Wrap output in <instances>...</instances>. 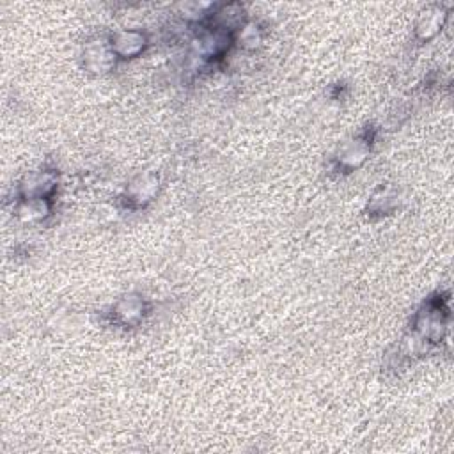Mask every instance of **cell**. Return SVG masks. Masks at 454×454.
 Returning <instances> with one entry per match:
<instances>
[{"instance_id": "cell-1", "label": "cell", "mask_w": 454, "mask_h": 454, "mask_svg": "<svg viewBox=\"0 0 454 454\" xmlns=\"http://www.w3.org/2000/svg\"><path fill=\"white\" fill-rule=\"evenodd\" d=\"M144 48V38L140 34L135 32H122L116 38V43L112 45V50L118 52L122 57H133Z\"/></svg>"}, {"instance_id": "cell-2", "label": "cell", "mask_w": 454, "mask_h": 454, "mask_svg": "<svg viewBox=\"0 0 454 454\" xmlns=\"http://www.w3.org/2000/svg\"><path fill=\"white\" fill-rule=\"evenodd\" d=\"M55 186L54 174H36L27 181V185H23L27 197L43 199V195L50 194Z\"/></svg>"}, {"instance_id": "cell-3", "label": "cell", "mask_w": 454, "mask_h": 454, "mask_svg": "<svg viewBox=\"0 0 454 454\" xmlns=\"http://www.w3.org/2000/svg\"><path fill=\"white\" fill-rule=\"evenodd\" d=\"M121 303L127 309H122L121 305H119L118 314L122 316V318H125V321H128V323H130L133 318H139L140 312H142V303L137 302V300L130 299V300H125V302H121Z\"/></svg>"}]
</instances>
